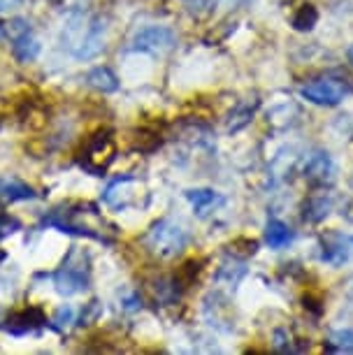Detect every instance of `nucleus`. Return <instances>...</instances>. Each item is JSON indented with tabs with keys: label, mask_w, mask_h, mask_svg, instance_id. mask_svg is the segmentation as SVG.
<instances>
[{
	"label": "nucleus",
	"mask_w": 353,
	"mask_h": 355,
	"mask_svg": "<svg viewBox=\"0 0 353 355\" xmlns=\"http://www.w3.org/2000/svg\"><path fill=\"white\" fill-rule=\"evenodd\" d=\"M293 237H295L293 230L279 218H270L268 225H265V244H268L270 249H275V251L286 249V246L293 242Z\"/></svg>",
	"instance_id": "nucleus-11"
},
{
	"label": "nucleus",
	"mask_w": 353,
	"mask_h": 355,
	"mask_svg": "<svg viewBox=\"0 0 353 355\" xmlns=\"http://www.w3.org/2000/svg\"><path fill=\"white\" fill-rule=\"evenodd\" d=\"M353 253V237L349 234H328L323 237V251H321V260L328 265H344L346 260L351 258Z\"/></svg>",
	"instance_id": "nucleus-9"
},
{
	"label": "nucleus",
	"mask_w": 353,
	"mask_h": 355,
	"mask_svg": "<svg viewBox=\"0 0 353 355\" xmlns=\"http://www.w3.org/2000/svg\"><path fill=\"white\" fill-rule=\"evenodd\" d=\"M21 5H24V0H0V15L21 8Z\"/></svg>",
	"instance_id": "nucleus-25"
},
{
	"label": "nucleus",
	"mask_w": 353,
	"mask_h": 355,
	"mask_svg": "<svg viewBox=\"0 0 353 355\" xmlns=\"http://www.w3.org/2000/svg\"><path fill=\"white\" fill-rule=\"evenodd\" d=\"M346 56H349V63L353 65V44L349 46V51H346Z\"/></svg>",
	"instance_id": "nucleus-26"
},
{
	"label": "nucleus",
	"mask_w": 353,
	"mask_h": 355,
	"mask_svg": "<svg viewBox=\"0 0 353 355\" xmlns=\"http://www.w3.org/2000/svg\"><path fill=\"white\" fill-rule=\"evenodd\" d=\"M186 200L191 202L193 211H196L198 216H207V214L218 209V207L225 202V198L221 196V193H216L212 189H191V191H186Z\"/></svg>",
	"instance_id": "nucleus-10"
},
{
	"label": "nucleus",
	"mask_w": 353,
	"mask_h": 355,
	"mask_svg": "<svg viewBox=\"0 0 353 355\" xmlns=\"http://www.w3.org/2000/svg\"><path fill=\"white\" fill-rule=\"evenodd\" d=\"M37 193L28 184L19 182L15 177H0V200L8 202H21V200H33Z\"/></svg>",
	"instance_id": "nucleus-12"
},
{
	"label": "nucleus",
	"mask_w": 353,
	"mask_h": 355,
	"mask_svg": "<svg viewBox=\"0 0 353 355\" xmlns=\"http://www.w3.org/2000/svg\"><path fill=\"white\" fill-rule=\"evenodd\" d=\"M77 256L75 251H70V256L63 260L61 270L54 274V286L56 291L70 297V295H77L89 288V256L82 253L79 263H75Z\"/></svg>",
	"instance_id": "nucleus-5"
},
{
	"label": "nucleus",
	"mask_w": 353,
	"mask_h": 355,
	"mask_svg": "<svg viewBox=\"0 0 353 355\" xmlns=\"http://www.w3.org/2000/svg\"><path fill=\"white\" fill-rule=\"evenodd\" d=\"M82 156H84L82 160L84 170H89L100 177V174L107 170L112 158H114V142H112V137L107 132H98V135H93L89 142H86Z\"/></svg>",
	"instance_id": "nucleus-7"
},
{
	"label": "nucleus",
	"mask_w": 353,
	"mask_h": 355,
	"mask_svg": "<svg viewBox=\"0 0 353 355\" xmlns=\"http://www.w3.org/2000/svg\"><path fill=\"white\" fill-rule=\"evenodd\" d=\"M61 49L77 61H91L105 51V24L89 12L75 10L61 26Z\"/></svg>",
	"instance_id": "nucleus-1"
},
{
	"label": "nucleus",
	"mask_w": 353,
	"mask_h": 355,
	"mask_svg": "<svg viewBox=\"0 0 353 355\" xmlns=\"http://www.w3.org/2000/svg\"><path fill=\"white\" fill-rule=\"evenodd\" d=\"M254 110H256V105H239V107H235V110L230 112V119H228V132L242 130L244 125L251 121V116H254Z\"/></svg>",
	"instance_id": "nucleus-17"
},
{
	"label": "nucleus",
	"mask_w": 353,
	"mask_h": 355,
	"mask_svg": "<svg viewBox=\"0 0 353 355\" xmlns=\"http://www.w3.org/2000/svg\"><path fill=\"white\" fill-rule=\"evenodd\" d=\"M330 209H332L330 196H325V193L314 196L307 205H304V220H309V223H318V220H323L325 216H328Z\"/></svg>",
	"instance_id": "nucleus-16"
},
{
	"label": "nucleus",
	"mask_w": 353,
	"mask_h": 355,
	"mask_svg": "<svg viewBox=\"0 0 353 355\" xmlns=\"http://www.w3.org/2000/svg\"><path fill=\"white\" fill-rule=\"evenodd\" d=\"M28 31H31V24L26 21V19H12V21L0 26V33H3V37L10 40V42H15L19 35H24V33H28Z\"/></svg>",
	"instance_id": "nucleus-21"
},
{
	"label": "nucleus",
	"mask_w": 353,
	"mask_h": 355,
	"mask_svg": "<svg viewBox=\"0 0 353 355\" xmlns=\"http://www.w3.org/2000/svg\"><path fill=\"white\" fill-rule=\"evenodd\" d=\"M103 202L114 211H126L132 207H139L146 202V189L144 184L135 177H119L114 179L103 193Z\"/></svg>",
	"instance_id": "nucleus-3"
},
{
	"label": "nucleus",
	"mask_w": 353,
	"mask_h": 355,
	"mask_svg": "<svg viewBox=\"0 0 353 355\" xmlns=\"http://www.w3.org/2000/svg\"><path fill=\"white\" fill-rule=\"evenodd\" d=\"M318 21V15L316 10L311 8V5H304V8H300V12L293 19V26H295L298 31H311L314 28V24Z\"/></svg>",
	"instance_id": "nucleus-20"
},
{
	"label": "nucleus",
	"mask_w": 353,
	"mask_h": 355,
	"mask_svg": "<svg viewBox=\"0 0 353 355\" xmlns=\"http://www.w3.org/2000/svg\"><path fill=\"white\" fill-rule=\"evenodd\" d=\"M191 242V234L184 225H179L177 220L163 218L149 227V232L144 234V246L158 258H175L179 256Z\"/></svg>",
	"instance_id": "nucleus-2"
},
{
	"label": "nucleus",
	"mask_w": 353,
	"mask_h": 355,
	"mask_svg": "<svg viewBox=\"0 0 353 355\" xmlns=\"http://www.w3.org/2000/svg\"><path fill=\"white\" fill-rule=\"evenodd\" d=\"M19 220L15 216H10V214H5V211H0V239H5V237H10V234H15L19 230Z\"/></svg>",
	"instance_id": "nucleus-23"
},
{
	"label": "nucleus",
	"mask_w": 353,
	"mask_h": 355,
	"mask_svg": "<svg viewBox=\"0 0 353 355\" xmlns=\"http://www.w3.org/2000/svg\"><path fill=\"white\" fill-rule=\"evenodd\" d=\"M40 40L33 35V31L28 33H24V35H19L15 42H12V51H15V56L19 58L21 63H31V61H35L37 58V53H40Z\"/></svg>",
	"instance_id": "nucleus-15"
},
{
	"label": "nucleus",
	"mask_w": 353,
	"mask_h": 355,
	"mask_svg": "<svg viewBox=\"0 0 353 355\" xmlns=\"http://www.w3.org/2000/svg\"><path fill=\"white\" fill-rule=\"evenodd\" d=\"M349 93H351V84L342 77H318L300 89V96L307 100V103L321 107H335Z\"/></svg>",
	"instance_id": "nucleus-4"
},
{
	"label": "nucleus",
	"mask_w": 353,
	"mask_h": 355,
	"mask_svg": "<svg viewBox=\"0 0 353 355\" xmlns=\"http://www.w3.org/2000/svg\"><path fill=\"white\" fill-rule=\"evenodd\" d=\"M244 263H235V260H228V263L221 265V270H218L216 279L218 281H228L230 286H235L239 279L244 277Z\"/></svg>",
	"instance_id": "nucleus-19"
},
{
	"label": "nucleus",
	"mask_w": 353,
	"mask_h": 355,
	"mask_svg": "<svg viewBox=\"0 0 353 355\" xmlns=\"http://www.w3.org/2000/svg\"><path fill=\"white\" fill-rule=\"evenodd\" d=\"M328 351H346L353 353V327H346V330H337L330 334L328 341Z\"/></svg>",
	"instance_id": "nucleus-18"
},
{
	"label": "nucleus",
	"mask_w": 353,
	"mask_h": 355,
	"mask_svg": "<svg viewBox=\"0 0 353 355\" xmlns=\"http://www.w3.org/2000/svg\"><path fill=\"white\" fill-rule=\"evenodd\" d=\"M335 174H337V167H335V160L328 151L323 149H314L304 158V165H302V177L307 179L309 184L314 186H330L335 182Z\"/></svg>",
	"instance_id": "nucleus-8"
},
{
	"label": "nucleus",
	"mask_w": 353,
	"mask_h": 355,
	"mask_svg": "<svg viewBox=\"0 0 353 355\" xmlns=\"http://www.w3.org/2000/svg\"><path fill=\"white\" fill-rule=\"evenodd\" d=\"M51 323H54L56 330H65V327H70L72 323H75V309H72L70 304L58 306L54 318H51Z\"/></svg>",
	"instance_id": "nucleus-22"
},
{
	"label": "nucleus",
	"mask_w": 353,
	"mask_h": 355,
	"mask_svg": "<svg viewBox=\"0 0 353 355\" xmlns=\"http://www.w3.org/2000/svg\"><path fill=\"white\" fill-rule=\"evenodd\" d=\"M177 44V33L168 26H146L139 28L130 40L128 49L132 51H149V53H165Z\"/></svg>",
	"instance_id": "nucleus-6"
},
{
	"label": "nucleus",
	"mask_w": 353,
	"mask_h": 355,
	"mask_svg": "<svg viewBox=\"0 0 353 355\" xmlns=\"http://www.w3.org/2000/svg\"><path fill=\"white\" fill-rule=\"evenodd\" d=\"M42 323H46L42 311L28 309V311H21V313H17V316H12L5 327H8V332H12V334H26V332H33Z\"/></svg>",
	"instance_id": "nucleus-13"
},
{
	"label": "nucleus",
	"mask_w": 353,
	"mask_h": 355,
	"mask_svg": "<svg viewBox=\"0 0 353 355\" xmlns=\"http://www.w3.org/2000/svg\"><path fill=\"white\" fill-rule=\"evenodd\" d=\"M182 3L191 15H207V12L214 8L216 0H182Z\"/></svg>",
	"instance_id": "nucleus-24"
},
{
	"label": "nucleus",
	"mask_w": 353,
	"mask_h": 355,
	"mask_svg": "<svg viewBox=\"0 0 353 355\" xmlns=\"http://www.w3.org/2000/svg\"><path fill=\"white\" fill-rule=\"evenodd\" d=\"M86 82H89V86H93V89L100 91V93H114V91H119V77L110 68H105V65H98V68H93L89 75H86Z\"/></svg>",
	"instance_id": "nucleus-14"
},
{
	"label": "nucleus",
	"mask_w": 353,
	"mask_h": 355,
	"mask_svg": "<svg viewBox=\"0 0 353 355\" xmlns=\"http://www.w3.org/2000/svg\"><path fill=\"white\" fill-rule=\"evenodd\" d=\"M228 3H242V0H228Z\"/></svg>",
	"instance_id": "nucleus-27"
}]
</instances>
